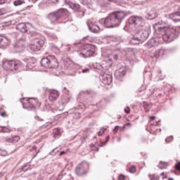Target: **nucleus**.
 Wrapping results in <instances>:
<instances>
[{
    "instance_id": "nucleus-1",
    "label": "nucleus",
    "mask_w": 180,
    "mask_h": 180,
    "mask_svg": "<svg viewBox=\"0 0 180 180\" xmlns=\"http://www.w3.org/2000/svg\"><path fill=\"white\" fill-rule=\"evenodd\" d=\"M126 15L123 11H115L111 14L104 21V25L106 27H114L120 25L122 19Z\"/></svg>"
},
{
    "instance_id": "nucleus-2",
    "label": "nucleus",
    "mask_w": 180,
    "mask_h": 180,
    "mask_svg": "<svg viewBox=\"0 0 180 180\" xmlns=\"http://www.w3.org/2000/svg\"><path fill=\"white\" fill-rule=\"evenodd\" d=\"M41 66L47 68H56L59 66V62L53 56H48L41 60Z\"/></svg>"
},
{
    "instance_id": "nucleus-3",
    "label": "nucleus",
    "mask_w": 180,
    "mask_h": 180,
    "mask_svg": "<svg viewBox=\"0 0 180 180\" xmlns=\"http://www.w3.org/2000/svg\"><path fill=\"white\" fill-rule=\"evenodd\" d=\"M149 31L148 30H142L137 33L130 41V43L134 44H139L142 43L147 39L149 35Z\"/></svg>"
},
{
    "instance_id": "nucleus-4",
    "label": "nucleus",
    "mask_w": 180,
    "mask_h": 180,
    "mask_svg": "<svg viewBox=\"0 0 180 180\" xmlns=\"http://www.w3.org/2000/svg\"><path fill=\"white\" fill-rule=\"evenodd\" d=\"M127 67L125 63H119L116 66L115 70V77L117 79L122 80L125 76L126 72H127Z\"/></svg>"
},
{
    "instance_id": "nucleus-5",
    "label": "nucleus",
    "mask_w": 180,
    "mask_h": 180,
    "mask_svg": "<svg viewBox=\"0 0 180 180\" xmlns=\"http://www.w3.org/2000/svg\"><path fill=\"white\" fill-rule=\"evenodd\" d=\"M44 44V40L41 38H35L30 43V48L33 51H37L41 50Z\"/></svg>"
},
{
    "instance_id": "nucleus-6",
    "label": "nucleus",
    "mask_w": 180,
    "mask_h": 180,
    "mask_svg": "<svg viewBox=\"0 0 180 180\" xmlns=\"http://www.w3.org/2000/svg\"><path fill=\"white\" fill-rule=\"evenodd\" d=\"M2 66L4 70L7 71H14L19 68V63L14 60H10V61H4Z\"/></svg>"
},
{
    "instance_id": "nucleus-7",
    "label": "nucleus",
    "mask_w": 180,
    "mask_h": 180,
    "mask_svg": "<svg viewBox=\"0 0 180 180\" xmlns=\"http://www.w3.org/2000/svg\"><path fill=\"white\" fill-rule=\"evenodd\" d=\"M22 103L24 108L33 109L36 107L37 101H36V99H34V98H23V99H22Z\"/></svg>"
},
{
    "instance_id": "nucleus-8",
    "label": "nucleus",
    "mask_w": 180,
    "mask_h": 180,
    "mask_svg": "<svg viewBox=\"0 0 180 180\" xmlns=\"http://www.w3.org/2000/svg\"><path fill=\"white\" fill-rule=\"evenodd\" d=\"M101 80L102 82L104 85H110L111 82H112V74L110 71H106L102 75V76L101 77Z\"/></svg>"
},
{
    "instance_id": "nucleus-9",
    "label": "nucleus",
    "mask_w": 180,
    "mask_h": 180,
    "mask_svg": "<svg viewBox=\"0 0 180 180\" xmlns=\"http://www.w3.org/2000/svg\"><path fill=\"white\" fill-rule=\"evenodd\" d=\"M81 55L84 56L86 57H89L93 56L94 53H95V48L94 47L90 46V47H87L82 50L81 51Z\"/></svg>"
},
{
    "instance_id": "nucleus-10",
    "label": "nucleus",
    "mask_w": 180,
    "mask_h": 180,
    "mask_svg": "<svg viewBox=\"0 0 180 180\" xmlns=\"http://www.w3.org/2000/svg\"><path fill=\"white\" fill-rule=\"evenodd\" d=\"M154 28H155L156 33H157V32L158 33H160V32L165 31L166 30L168 29V25L164 22H160L157 23V24H156L155 26H154Z\"/></svg>"
},
{
    "instance_id": "nucleus-11",
    "label": "nucleus",
    "mask_w": 180,
    "mask_h": 180,
    "mask_svg": "<svg viewBox=\"0 0 180 180\" xmlns=\"http://www.w3.org/2000/svg\"><path fill=\"white\" fill-rule=\"evenodd\" d=\"M59 92L56 91V90H52V91H51L50 93H49V100L50 101H54L55 100L57 99L58 97H59Z\"/></svg>"
},
{
    "instance_id": "nucleus-12",
    "label": "nucleus",
    "mask_w": 180,
    "mask_h": 180,
    "mask_svg": "<svg viewBox=\"0 0 180 180\" xmlns=\"http://www.w3.org/2000/svg\"><path fill=\"white\" fill-rule=\"evenodd\" d=\"M141 18H139V17L132 16L130 18H129V20H128V23H129L130 25H137L138 23L141 22Z\"/></svg>"
},
{
    "instance_id": "nucleus-13",
    "label": "nucleus",
    "mask_w": 180,
    "mask_h": 180,
    "mask_svg": "<svg viewBox=\"0 0 180 180\" xmlns=\"http://www.w3.org/2000/svg\"><path fill=\"white\" fill-rule=\"evenodd\" d=\"M9 44V41L4 36L0 35V48H5Z\"/></svg>"
},
{
    "instance_id": "nucleus-14",
    "label": "nucleus",
    "mask_w": 180,
    "mask_h": 180,
    "mask_svg": "<svg viewBox=\"0 0 180 180\" xmlns=\"http://www.w3.org/2000/svg\"><path fill=\"white\" fill-rule=\"evenodd\" d=\"M89 27L90 31L93 32V33H98V32L100 31L99 27H98L96 23H89Z\"/></svg>"
},
{
    "instance_id": "nucleus-15",
    "label": "nucleus",
    "mask_w": 180,
    "mask_h": 180,
    "mask_svg": "<svg viewBox=\"0 0 180 180\" xmlns=\"http://www.w3.org/2000/svg\"><path fill=\"white\" fill-rule=\"evenodd\" d=\"M16 29L23 33H27V27H26V25H25V23H20V24H18L16 26Z\"/></svg>"
},
{
    "instance_id": "nucleus-16",
    "label": "nucleus",
    "mask_w": 180,
    "mask_h": 180,
    "mask_svg": "<svg viewBox=\"0 0 180 180\" xmlns=\"http://www.w3.org/2000/svg\"><path fill=\"white\" fill-rule=\"evenodd\" d=\"M19 140H20V137L14 136V137H11L9 139H8L6 141L10 143H17Z\"/></svg>"
},
{
    "instance_id": "nucleus-17",
    "label": "nucleus",
    "mask_w": 180,
    "mask_h": 180,
    "mask_svg": "<svg viewBox=\"0 0 180 180\" xmlns=\"http://www.w3.org/2000/svg\"><path fill=\"white\" fill-rule=\"evenodd\" d=\"M67 4H68L70 5V7H71L72 9L75 10V11H77L78 9L80 8V6L78 5V4H76L73 3V2H67Z\"/></svg>"
},
{
    "instance_id": "nucleus-18",
    "label": "nucleus",
    "mask_w": 180,
    "mask_h": 180,
    "mask_svg": "<svg viewBox=\"0 0 180 180\" xmlns=\"http://www.w3.org/2000/svg\"><path fill=\"white\" fill-rule=\"evenodd\" d=\"M31 168V164L30 163H27L26 165H25V166H23L22 168H21L20 170H18L17 172H25V171H27L28 169Z\"/></svg>"
},
{
    "instance_id": "nucleus-19",
    "label": "nucleus",
    "mask_w": 180,
    "mask_h": 180,
    "mask_svg": "<svg viewBox=\"0 0 180 180\" xmlns=\"http://www.w3.org/2000/svg\"><path fill=\"white\" fill-rule=\"evenodd\" d=\"M162 40H163L164 42H168L170 40V35H169L168 33H166L162 35Z\"/></svg>"
},
{
    "instance_id": "nucleus-20",
    "label": "nucleus",
    "mask_w": 180,
    "mask_h": 180,
    "mask_svg": "<svg viewBox=\"0 0 180 180\" xmlns=\"http://www.w3.org/2000/svg\"><path fill=\"white\" fill-rule=\"evenodd\" d=\"M158 43H159V42H158V40H157L156 39H153L151 41L149 42V43L147 44V45H149L150 44H151V46H156V45H157Z\"/></svg>"
},
{
    "instance_id": "nucleus-21",
    "label": "nucleus",
    "mask_w": 180,
    "mask_h": 180,
    "mask_svg": "<svg viewBox=\"0 0 180 180\" xmlns=\"http://www.w3.org/2000/svg\"><path fill=\"white\" fill-rule=\"evenodd\" d=\"M11 130L8 129L7 127H0V133L3 132V133H6V132H10Z\"/></svg>"
},
{
    "instance_id": "nucleus-22",
    "label": "nucleus",
    "mask_w": 180,
    "mask_h": 180,
    "mask_svg": "<svg viewBox=\"0 0 180 180\" xmlns=\"http://www.w3.org/2000/svg\"><path fill=\"white\" fill-rule=\"evenodd\" d=\"M61 146H59V147L56 148L55 149H53V151L51 152L50 154H51V155H52V156H54V155H56V153H58V152L59 151V150L61 149Z\"/></svg>"
},
{
    "instance_id": "nucleus-23",
    "label": "nucleus",
    "mask_w": 180,
    "mask_h": 180,
    "mask_svg": "<svg viewBox=\"0 0 180 180\" xmlns=\"http://www.w3.org/2000/svg\"><path fill=\"white\" fill-rule=\"evenodd\" d=\"M129 171H130V172L134 173V172H136V168H135L134 166H132V167H131V168H130L129 169Z\"/></svg>"
},
{
    "instance_id": "nucleus-24",
    "label": "nucleus",
    "mask_w": 180,
    "mask_h": 180,
    "mask_svg": "<svg viewBox=\"0 0 180 180\" xmlns=\"http://www.w3.org/2000/svg\"><path fill=\"white\" fill-rule=\"evenodd\" d=\"M23 3V2H21V1H16L14 2V5L15 6H19L21 5V4H22Z\"/></svg>"
},
{
    "instance_id": "nucleus-25",
    "label": "nucleus",
    "mask_w": 180,
    "mask_h": 180,
    "mask_svg": "<svg viewBox=\"0 0 180 180\" xmlns=\"http://www.w3.org/2000/svg\"><path fill=\"white\" fill-rule=\"evenodd\" d=\"M118 180H125V176L123 175H121L118 177Z\"/></svg>"
},
{
    "instance_id": "nucleus-26",
    "label": "nucleus",
    "mask_w": 180,
    "mask_h": 180,
    "mask_svg": "<svg viewBox=\"0 0 180 180\" xmlns=\"http://www.w3.org/2000/svg\"><path fill=\"white\" fill-rule=\"evenodd\" d=\"M37 180H43V179H42V177H38Z\"/></svg>"
},
{
    "instance_id": "nucleus-27",
    "label": "nucleus",
    "mask_w": 180,
    "mask_h": 180,
    "mask_svg": "<svg viewBox=\"0 0 180 180\" xmlns=\"http://www.w3.org/2000/svg\"><path fill=\"white\" fill-rule=\"evenodd\" d=\"M179 163H177V165L176 168H177V170H179Z\"/></svg>"
},
{
    "instance_id": "nucleus-28",
    "label": "nucleus",
    "mask_w": 180,
    "mask_h": 180,
    "mask_svg": "<svg viewBox=\"0 0 180 180\" xmlns=\"http://www.w3.org/2000/svg\"><path fill=\"white\" fill-rule=\"evenodd\" d=\"M50 180H56V177H53L52 178H51Z\"/></svg>"
},
{
    "instance_id": "nucleus-29",
    "label": "nucleus",
    "mask_w": 180,
    "mask_h": 180,
    "mask_svg": "<svg viewBox=\"0 0 180 180\" xmlns=\"http://www.w3.org/2000/svg\"><path fill=\"white\" fill-rule=\"evenodd\" d=\"M4 1H0V4H3V3H4Z\"/></svg>"
}]
</instances>
